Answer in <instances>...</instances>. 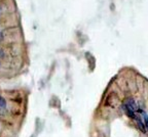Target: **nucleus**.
Returning a JSON list of instances; mask_svg holds the SVG:
<instances>
[{
    "instance_id": "2",
    "label": "nucleus",
    "mask_w": 148,
    "mask_h": 137,
    "mask_svg": "<svg viewBox=\"0 0 148 137\" xmlns=\"http://www.w3.org/2000/svg\"><path fill=\"white\" fill-rule=\"evenodd\" d=\"M5 109H6V100L0 95V113L5 111Z\"/></svg>"
},
{
    "instance_id": "1",
    "label": "nucleus",
    "mask_w": 148,
    "mask_h": 137,
    "mask_svg": "<svg viewBox=\"0 0 148 137\" xmlns=\"http://www.w3.org/2000/svg\"><path fill=\"white\" fill-rule=\"evenodd\" d=\"M135 119H136V122H137V124H138L139 129H140L142 132L145 133L146 132V126H145V124L142 122L141 118H140V117H138V116H136V117H135Z\"/></svg>"
},
{
    "instance_id": "3",
    "label": "nucleus",
    "mask_w": 148,
    "mask_h": 137,
    "mask_svg": "<svg viewBox=\"0 0 148 137\" xmlns=\"http://www.w3.org/2000/svg\"><path fill=\"white\" fill-rule=\"evenodd\" d=\"M143 117H144V122H145V126L147 127V129H148V116L145 114V113H144Z\"/></svg>"
}]
</instances>
